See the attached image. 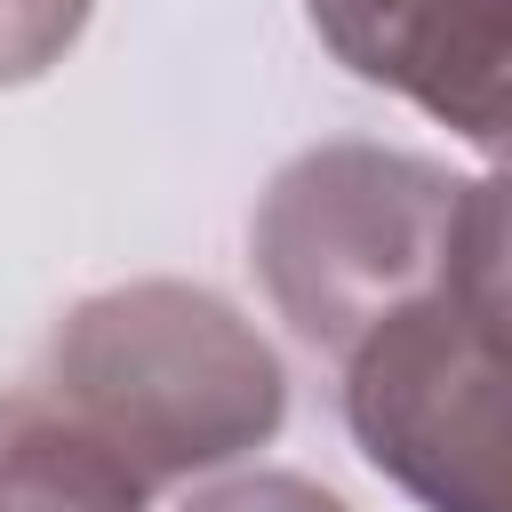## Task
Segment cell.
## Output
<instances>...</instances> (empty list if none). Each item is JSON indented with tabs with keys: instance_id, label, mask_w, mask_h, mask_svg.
Listing matches in <instances>:
<instances>
[{
	"instance_id": "cell-1",
	"label": "cell",
	"mask_w": 512,
	"mask_h": 512,
	"mask_svg": "<svg viewBox=\"0 0 512 512\" xmlns=\"http://www.w3.org/2000/svg\"><path fill=\"white\" fill-rule=\"evenodd\" d=\"M24 400L88 432L144 488H168L264 448L288 416V376L216 288L128 280L56 320Z\"/></svg>"
},
{
	"instance_id": "cell-2",
	"label": "cell",
	"mask_w": 512,
	"mask_h": 512,
	"mask_svg": "<svg viewBox=\"0 0 512 512\" xmlns=\"http://www.w3.org/2000/svg\"><path fill=\"white\" fill-rule=\"evenodd\" d=\"M456 192L464 184L424 152H392V144L296 152L264 184L248 232L264 296L304 344L352 352L400 304L440 288Z\"/></svg>"
},
{
	"instance_id": "cell-3",
	"label": "cell",
	"mask_w": 512,
	"mask_h": 512,
	"mask_svg": "<svg viewBox=\"0 0 512 512\" xmlns=\"http://www.w3.org/2000/svg\"><path fill=\"white\" fill-rule=\"evenodd\" d=\"M344 424L424 512H512V352L440 288L344 352Z\"/></svg>"
},
{
	"instance_id": "cell-4",
	"label": "cell",
	"mask_w": 512,
	"mask_h": 512,
	"mask_svg": "<svg viewBox=\"0 0 512 512\" xmlns=\"http://www.w3.org/2000/svg\"><path fill=\"white\" fill-rule=\"evenodd\" d=\"M312 32L368 88L408 96L512 168V0H304Z\"/></svg>"
},
{
	"instance_id": "cell-5",
	"label": "cell",
	"mask_w": 512,
	"mask_h": 512,
	"mask_svg": "<svg viewBox=\"0 0 512 512\" xmlns=\"http://www.w3.org/2000/svg\"><path fill=\"white\" fill-rule=\"evenodd\" d=\"M0 512H144V480L40 400H0Z\"/></svg>"
},
{
	"instance_id": "cell-6",
	"label": "cell",
	"mask_w": 512,
	"mask_h": 512,
	"mask_svg": "<svg viewBox=\"0 0 512 512\" xmlns=\"http://www.w3.org/2000/svg\"><path fill=\"white\" fill-rule=\"evenodd\" d=\"M440 296H448L496 352H512V168H496V176H480V184L456 192Z\"/></svg>"
},
{
	"instance_id": "cell-7",
	"label": "cell",
	"mask_w": 512,
	"mask_h": 512,
	"mask_svg": "<svg viewBox=\"0 0 512 512\" xmlns=\"http://www.w3.org/2000/svg\"><path fill=\"white\" fill-rule=\"evenodd\" d=\"M88 8L96 0H0V88H24L48 64H64Z\"/></svg>"
},
{
	"instance_id": "cell-8",
	"label": "cell",
	"mask_w": 512,
	"mask_h": 512,
	"mask_svg": "<svg viewBox=\"0 0 512 512\" xmlns=\"http://www.w3.org/2000/svg\"><path fill=\"white\" fill-rule=\"evenodd\" d=\"M184 512H352V504L304 472H232V480L192 488Z\"/></svg>"
}]
</instances>
